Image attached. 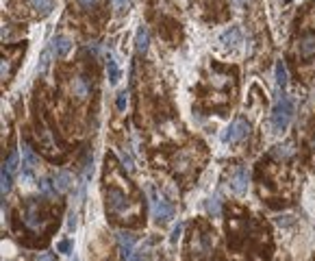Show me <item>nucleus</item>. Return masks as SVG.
<instances>
[{
  "instance_id": "10",
  "label": "nucleus",
  "mask_w": 315,
  "mask_h": 261,
  "mask_svg": "<svg viewBox=\"0 0 315 261\" xmlns=\"http://www.w3.org/2000/svg\"><path fill=\"white\" fill-rule=\"evenodd\" d=\"M148 46H150V33L146 26H139L137 33H135V48L139 55H146L148 53Z\"/></svg>"
},
{
  "instance_id": "2",
  "label": "nucleus",
  "mask_w": 315,
  "mask_h": 261,
  "mask_svg": "<svg viewBox=\"0 0 315 261\" xmlns=\"http://www.w3.org/2000/svg\"><path fill=\"white\" fill-rule=\"evenodd\" d=\"M22 220L31 231H39L43 227V215H41V207L35 198H28L24 205V211H22Z\"/></svg>"
},
{
  "instance_id": "31",
  "label": "nucleus",
  "mask_w": 315,
  "mask_h": 261,
  "mask_svg": "<svg viewBox=\"0 0 315 261\" xmlns=\"http://www.w3.org/2000/svg\"><path fill=\"white\" fill-rule=\"evenodd\" d=\"M235 3H241V0H235Z\"/></svg>"
},
{
  "instance_id": "1",
  "label": "nucleus",
  "mask_w": 315,
  "mask_h": 261,
  "mask_svg": "<svg viewBox=\"0 0 315 261\" xmlns=\"http://www.w3.org/2000/svg\"><path fill=\"white\" fill-rule=\"evenodd\" d=\"M291 118H294V103H291L289 96H283L276 100V105L272 109V115H269V124H272L274 133H283L285 128L289 126Z\"/></svg>"
},
{
  "instance_id": "15",
  "label": "nucleus",
  "mask_w": 315,
  "mask_h": 261,
  "mask_svg": "<svg viewBox=\"0 0 315 261\" xmlns=\"http://www.w3.org/2000/svg\"><path fill=\"white\" fill-rule=\"evenodd\" d=\"M269 157L281 159V161H285V159H291V157H294V146H291V144H285V146H274L272 152H269Z\"/></svg>"
},
{
  "instance_id": "26",
  "label": "nucleus",
  "mask_w": 315,
  "mask_h": 261,
  "mask_svg": "<svg viewBox=\"0 0 315 261\" xmlns=\"http://www.w3.org/2000/svg\"><path fill=\"white\" fill-rule=\"evenodd\" d=\"M181 233H183V222H178L176 227H174V231H172V242H178V237H181Z\"/></svg>"
},
{
  "instance_id": "21",
  "label": "nucleus",
  "mask_w": 315,
  "mask_h": 261,
  "mask_svg": "<svg viewBox=\"0 0 315 261\" xmlns=\"http://www.w3.org/2000/svg\"><path fill=\"white\" fill-rule=\"evenodd\" d=\"M3 165H5V168L9 170L11 174L16 172V170H18V152H16V150H11V152H9V159H7V161H5Z\"/></svg>"
},
{
  "instance_id": "8",
  "label": "nucleus",
  "mask_w": 315,
  "mask_h": 261,
  "mask_svg": "<svg viewBox=\"0 0 315 261\" xmlns=\"http://www.w3.org/2000/svg\"><path fill=\"white\" fill-rule=\"evenodd\" d=\"M72 48V41L65 37V35H57V37H53V41H50V53H53V57H57V59H63L65 55L70 53Z\"/></svg>"
},
{
  "instance_id": "4",
  "label": "nucleus",
  "mask_w": 315,
  "mask_h": 261,
  "mask_svg": "<svg viewBox=\"0 0 315 261\" xmlns=\"http://www.w3.org/2000/svg\"><path fill=\"white\" fill-rule=\"evenodd\" d=\"M150 196H152V215H155L159 222L170 220V218L174 215V207H172L165 198H161V196H157L152 187H150Z\"/></svg>"
},
{
  "instance_id": "3",
  "label": "nucleus",
  "mask_w": 315,
  "mask_h": 261,
  "mask_svg": "<svg viewBox=\"0 0 315 261\" xmlns=\"http://www.w3.org/2000/svg\"><path fill=\"white\" fill-rule=\"evenodd\" d=\"M105 200H107V211L111 213H124L128 209V196L122 190H118V187H109L105 192Z\"/></svg>"
},
{
  "instance_id": "14",
  "label": "nucleus",
  "mask_w": 315,
  "mask_h": 261,
  "mask_svg": "<svg viewBox=\"0 0 315 261\" xmlns=\"http://www.w3.org/2000/svg\"><path fill=\"white\" fill-rule=\"evenodd\" d=\"M274 74H276V87H278V92H285V87H287V68H285L283 61H276Z\"/></svg>"
},
{
  "instance_id": "20",
  "label": "nucleus",
  "mask_w": 315,
  "mask_h": 261,
  "mask_svg": "<svg viewBox=\"0 0 315 261\" xmlns=\"http://www.w3.org/2000/svg\"><path fill=\"white\" fill-rule=\"evenodd\" d=\"M120 257L122 261H139V255L133 250V246H120Z\"/></svg>"
},
{
  "instance_id": "29",
  "label": "nucleus",
  "mask_w": 315,
  "mask_h": 261,
  "mask_svg": "<svg viewBox=\"0 0 315 261\" xmlns=\"http://www.w3.org/2000/svg\"><path fill=\"white\" fill-rule=\"evenodd\" d=\"M126 3H128V0H115V5H118V7H124Z\"/></svg>"
},
{
  "instance_id": "7",
  "label": "nucleus",
  "mask_w": 315,
  "mask_h": 261,
  "mask_svg": "<svg viewBox=\"0 0 315 261\" xmlns=\"http://www.w3.org/2000/svg\"><path fill=\"white\" fill-rule=\"evenodd\" d=\"M92 94V83L87 76H74L72 78V96L76 100H87Z\"/></svg>"
},
{
  "instance_id": "30",
  "label": "nucleus",
  "mask_w": 315,
  "mask_h": 261,
  "mask_svg": "<svg viewBox=\"0 0 315 261\" xmlns=\"http://www.w3.org/2000/svg\"><path fill=\"white\" fill-rule=\"evenodd\" d=\"M311 150L315 152V135H313V140H311Z\"/></svg>"
},
{
  "instance_id": "12",
  "label": "nucleus",
  "mask_w": 315,
  "mask_h": 261,
  "mask_svg": "<svg viewBox=\"0 0 315 261\" xmlns=\"http://www.w3.org/2000/svg\"><path fill=\"white\" fill-rule=\"evenodd\" d=\"M28 7H31L37 16H48L55 7V0H28Z\"/></svg>"
},
{
  "instance_id": "13",
  "label": "nucleus",
  "mask_w": 315,
  "mask_h": 261,
  "mask_svg": "<svg viewBox=\"0 0 315 261\" xmlns=\"http://www.w3.org/2000/svg\"><path fill=\"white\" fill-rule=\"evenodd\" d=\"M11 185H13V174L3 165V170H0V196H3V200L11 192Z\"/></svg>"
},
{
  "instance_id": "19",
  "label": "nucleus",
  "mask_w": 315,
  "mask_h": 261,
  "mask_svg": "<svg viewBox=\"0 0 315 261\" xmlns=\"http://www.w3.org/2000/svg\"><path fill=\"white\" fill-rule=\"evenodd\" d=\"M39 192L43 196H55L57 194V187H55V183L50 179H41L39 181Z\"/></svg>"
},
{
  "instance_id": "18",
  "label": "nucleus",
  "mask_w": 315,
  "mask_h": 261,
  "mask_svg": "<svg viewBox=\"0 0 315 261\" xmlns=\"http://www.w3.org/2000/svg\"><path fill=\"white\" fill-rule=\"evenodd\" d=\"M207 211L211 218H219L222 215V202H219V196H213V198L207 200Z\"/></svg>"
},
{
  "instance_id": "32",
  "label": "nucleus",
  "mask_w": 315,
  "mask_h": 261,
  "mask_svg": "<svg viewBox=\"0 0 315 261\" xmlns=\"http://www.w3.org/2000/svg\"><path fill=\"white\" fill-rule=\"evenodd\" d=\"M287 3H291V0H287Z\"/></svg>"
},
{
  "instance_id": "24",
  "label": "nucleus",
  "mask_w": 315,
  "mask_h": 261,
  "mask_svg": "<svg viewBox=\"0 0 315 261\" xmlns=\"http://www.w3.org/2000/svg\"><path fill=\"white\" fill-rule=\"evenodd\" d=\"M126 103H128V94H126V90H124V92H120V94H118V100H115V107H118L120 111H124V109H126Z\"/></svg>"
},
{
  "instance_id": "16",
  "label": "nucleus",
  "mask_w": 315,
  "mask_h": 261,
  "mask_svg": "<svg viewBox=\"0 0 315 261\" xmlns=\"http://www.w3.org/2000/svg\"><path fill=\"white\" fill-rule=\"evenodd\" d=\"M239 39H241V33L237 26L229 28V31L222 33V37H219V41H222L224 46H235V44H239Z\"/></svg>"
},
{
  "instance_id": "25",
  "label": "nucleus",
  "mask_w": 315,
  "mask_h": 261,
  "mask_svg": "<svg viewBox=\"0 0 315 261\" xmlns=\"http://www.w3.org/2000/svg\"><path fill=\"white\" fill-rule=\"evenodd\" d=\"M50 55H53V53H50V50H46V53H43L41 55V61H39V72H43V70H46L48 68V59H50Z\"/></svg>"
},
{
  "instance_id": "22",
  "label": "nucleus",
  "mask_w": 315,
  "mask_h": 261,
  "mask_svg": "<svg viewBox=\"0 0 315 261\" xmlns=\"http://www.w3.org/2000/svg\"><path fill=\"white\" fill-rule=\"evenodd\" d=\"M118 244L120 246H135V235L126 233V231H120V233H118Z\"/></svg>"
},
{
  "instance_id": "5",
  "label": "nucleus",
  "mask_w": 315,
  "mask_h": 261,
  "mask_svg": "<svg viewBox=\"0 0 315 261\" xmlns=\"http://www.w3.org/2000/svg\"><path fill=\"white\" fill-rule=\"evenodd\" d=\"M248 133H250V124H248L246 120H235L233 124L226 128V133H224V142L226 144H237L241 142L244 137H248Z\"/></svg>"
},
{
  "instance_id": "6",
  "label": "nucleus",
  "mask_w": 315,
  "mask_h": 261,
  "mask_svg": "<svg viewBox=\"0 0 315 261\" xmlns=\"http://www.w3.org/2000/svg\"><path fill=\"white\" fill-rule=\"evenodd\" d=\"M248 183H250V172H248L244 165H239V168L231 174V190L235 194H244L248 190Z\"/></svg>"
},
{
  "instance_id": "17",
  "label": "nucleus",
  "mask_w": 315,
  "mask_h": 261,
  "mask_svg": "<svg viewBox=\"0 0 315 261\" xmlns=\"http://www.w3.org/2000/svg\"><path fill=\"white\" fill-rule=\"evenodd\" d=\"M107 72H109V83L111 85H115L120 81V68H118V61H115L113 57L107 59Z\"/></svg>"
},
{
  "instance_id": "27",
  "label": "nucleus",
  "mask_w": 315,
  "mask_h": 261,
  "mask_svg": "<svg viewBox=\"0 0 315 261\" xmlns=\"http://www.w3.org/2000/svg\"><path fill=\"white\" fill-rule=\"evenodd\" d=\"M57 248H59V252H70L72 250V242H70V239H63V242H59Z\"/></svg>"
},
{
  "instance_id": "9",
  "label": "nucleus",
  "mask_w": 315,
  "mask_h": 261,
  "mask_svg": "<svg viewBox=\"0 0 315 261\" xmlns=\"http://www.w3.org/2000/svg\"><path fill=\"white\" fill-rule=\"evenodd\" d=\"M298 53L302 59H311L315 55V33H304L298 41Z\"/></svg>"
},
{
  "instance_id": "23",
  "label": "nucleus",
  "mask_w": 315,
  "mask_h": 261,
  "mask_svg": "<svg viewBox=\"0 0 315 261\" xmlns=\"http://www.w3.org/2000/svg\"><path fill=\"white\" fill-rule=\"evenodd\" d=\"M76 5H78L83 11H94V9H96V7L100 5V0H76Z\"/></svg>"
},
{
  "instance_id": "11",
  "label": "nucleus",
  "mask_w": 315,
  "mask_h": 261,
  "mask_svg": "<svg viewBox=\"0 0 315 261\" xmlns=\"http://www.w3.org/2000/svg\"><path fill=\"white\" fill-rule=\"evenodd\" d=\"M53 183H55V187H57V192H68L70 187H72V174L70 172H57L55 174V179H53Z\"/></svg>"
},
{
  "instance_id": "28",
  "label": "nucleus",
  "mask_w": 315,
  "mask_h": 261,
  "mask_svg": "<svg viewBox=\"0 0 315 261\" xmlns=\"http://www.w3.org/2000/svg\"><path fill=\"white\" fill-rule=\"evenodd\" d=\"M37 261H57V257L53 252H41V255H37Z\"/></svg>"
}]
</instances>
